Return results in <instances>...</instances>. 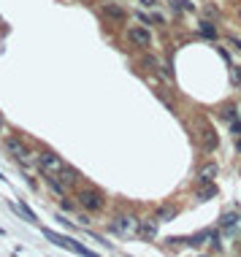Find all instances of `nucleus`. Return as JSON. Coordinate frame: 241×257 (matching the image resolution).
Returning <instances> with one entry per match:
<instances>
[{
  "label": "nucleus",
  "instance_id": "f257e3e1",
  "mask_svg": "<svg viewBox=\"0 0 241 257\" xmlns=\"http://www.w3.org/2000/svg\"><path fill=\"white\" fill-rule=\"evenodd\" d=\"M111 230L119 238H133V236L141 233V220H136L133 214H119L111 220Z\"/></svg>",
  "mask_w": 241,
  "mask_h": 257
},
{
  "label": "nucleus",
  "instance_id": "f03ea898",
  "mask_svg": "<svg viewBox=\"0 0 241 257\" xmlns=\"http://www.w3.org/2000/svg\"><path fill=\"white\" fill-rule=\"evenodd\" d=\"M76 198H79V206H82L84 212H103V206H106L103 192H98V190H92V187L79 190Z\"/></svg>",
  "mask_w": 241,
  "mask_h": 257
},
{
  "label": "nucleus",
  "instance_id": "7ed1b4c3",
  "mask_svg": "<svg viewBox=\"0 0 241 257\" xmlns=\"http://www.w3.org/2000/svg\"><path fill=\"white\" fill-rule=\"evenodd\" d=\"M38 168H41L44 176H57L60 170L65 168V162L60 160L55 152H41V157H38Z\"/></svg>",
  "mask_w": 241,
  "mask_h": 257
},
{
  "label": "nucleus",
  "instance_id": "20e7f679",
  "mask_svg": "<svg viewBox=\"0 0 241 257\" xmlns=\"http://www.w3.org/2000/svg\"><path fill=\"white\" fill-rule=\"evenodd\" d=\"M219 228H222L225 236H236V230L241 228V216L236 212H225L222 220H219Z\"/></svg>",
  "mask_w": 241,
  "mask_h": 257
},
{
  "label": "nucleus",
  "instance_id": "39448f33",
  "mask_svg": "<svg viewBox=\"0 0 241 257\" xmlns=\"http://www.w3.org/2000/svg\"><path fill=\"white\" fill-rule=\"evenodd\" d=\"M128 38L136 46H141V49H149V46H152V32L146 30V28H130L128 30Z\"/></svg>",
  "mask_w": 241,
  "mask_h": 257
},
{
  "label": "nucleus",
  "instance_id": "423d86ee",
  "mask_svg": "<svg viewBox=\"0 0 241 257\" xmlns=\"http://www.w3.org/2000/svg\"><path fill=\"white\" fill-rule=\"evenodd\" d=\"M103 14L109 19H114V22H119V24L128 22V11H125L119 3H111V0H109V3H103Z\"/></svg>",
  "mask_w": 241,
  "mask_h": 257
},
{
  "label": "nucleus",
  "instance_id": "0eeeda50",
  "mask_svg": "<svg viewBox=\"0 0 241 257\" xmlns=\"http://www.w3.org/2000/svg\"><path fill=\"white\" fill-rule=\"evenodd\" d=\"M217 174H219L217 162H203V166L198 168V182H200V184H214Z\"/></svg>",
  "mask_w": 241,
  "mask_h": 257
},
{
  "label": "nucleus",
  "instance_id": "6e6552de",
  "mask_svg": "<svg viewBox=\"0 0 241 257\" xmlns=\"http://www.w3.org/2000/svg\"><path fill=\"white\" fill-rule=\"evenodd\" d=\"M200 144H203V149L206 152H211V149H217L219 146V138H217V133H214V130L211 128H206V124H203V128H200Z\"/></svg>",
  "mask_w": 241,
  "mask_h": 257
},
{
  "label": "nucleus",
  "instance_id": "1a4fd4ad",
  "mask_svg": "<svg viewBox=\"0 0 241 257\" xmlns=\"http://www.w3.org/2000/svg\"><path fill=\"white\" fill-rule=\"evenodd\" d=\"M157 216H146V220H141V233H138V236H141V238H146V241H149V238H155V236H157Z\"/></svg>",
  "mask_w": 241,
  "mask_h": 257
},
{
  "label": "nucleus",
  "instance_id": "9d476101",
  "mask_svg": "<svg viewBox=\"0 0 241 257\" xmlns=\"http://www.w3.org/2000/svg\"><path fill=\"white\" fill-rule=\"evenodd\" d=\"M41 233H44V236H46V238H49L52 244H55V246L71 249V241H73V238H68V236H60V233H55V230H49V228H44Z\"/></svg>",
  "mask_w": 241,
  "mask_h": 257
},
{
  "label": "nucleus",
  "instance_id": "9b49d317",
  "mask_svg": "<svg viewBox=\"0 0 241 257\" xmlns=\"http://www.w3.org/2000/svg\"><path fill=\"white\" fill-rule=\"evenodd\" d=\"M11 208H14V214H19V216H25V220H28L30 225H36V222H38V216L33 214V208L28 206V203H22V200H19V203H11Z\"/></svg>",
  "mask_w": 241,
  "mask_h": 257
},
{
  "label": "nucleus",
  "instance_id": "f8f14e48",
  "mask_svg": "<svg viewBox=\"0 0 241 257\" xmlns=\"http://www.w3.org/2000/svg\"><path fill=\"white\" fill-rule=\"evenodd\" d=\"M219 116H222L225 122H238V106L236 103H222V106H219Z\"/></svg>",
  "mask_w": 241,
  "mask_h": 257
},
{
  "label": "nucleus",
  "instance_id": "ddd939ff",
  "mask_svg": "<svg viewBox=\"0 0 241 257\" xmlns=\"http://www.w3.org/2000/svg\"><path fill=\"white\" fill-rule=\"evenodd\" d=\"M57 176H60V182H63V187H65V190H68V187H76V182H79V174H76L73 168H68V166L60 170Z\"/></svg>",
  "mask_w": 241,
  "mask_h": 257
},
{
  "label": "nucleus",
  "instance_id": "4468645a",
  "mask_svg": "<svg viewBox=\"0 0 241 257\" xmlns=\"http://www.w3.org/2000/svg\"><path fill=\"white\" fill-rule=\"evenodd\" d=\"M200 36L209 38V41H217V38H219V30L214 28L211 22H200Z\"/></svg>",
  "mask_w": 241,
  "mask_h": 257
},
{
  "label": "nucleus",
  "instance_id": "2eb2a0df",
  "mask_svg": "<svg viewBox=\"0 0 241 257\" xmlns=\"http://www.w3.org/2000/svg\"><path fill=\"white\" fill-rule=\"evenodd\" d=\"M155 216H157L160 222H171L173 216H176V206H163V208H160V212H157Z\"/></svg>",
  "mask_w": 241,
  "mask_h": 257
},
{
  "label": "nucleus",
  "instance_id": "dca6fc26",
  "mask_svg": "<svg viewBox=\"0 0 241 257\" xmlns=\"http://www.w3.org/2000/svg\"><path fill=\"white\" fill-rule=\"evenodd\" d=\"M198 198L200 200H211V198H217V187H214V184H206V187L198 192Z\"/></svg>",
  "mask_w": 241,
  "mask_h": 257
},
{
  "label": "nucleus",
  "instance_id": "f3484780",
  "mask_svg": "<svg viewBox=\"0 0 241 257\" xmlns=\"http://www.w3.org/2000/svg\"><path fill=\"white\" fill-rule=\"evenodd\" d=\"M138 3H141L144 8H155V6H157V0H138Z\"/></svg>",
  "mask_w": 241,
  "mask_h": 257
},
{
  "label": "nucleus",
  "instance_id": "a211bd4d",
  "mask_svg": "<svg viewBox=\"0 0 241 257\" xmlns=\"http://www.w3.org/2000/svg\"><path fill=\"white\" fill-rule=\"evenodd\" d=\"M230 130H233V136H241V122H233Z\"/></svg>",
  "mask_w": 241,
  "mask_h": 257
},
{
  "label": "nucleus",
  "instance_id": "6ab92c4d",
  "mask_svg": "<svg viewBox=\"0 0 241 257\" xmlns=\"http://www.w3.org/2000/svg\"><path fill=\"white\" fill-rule=\"evenodd\" d=\"M236 149H238V152H241V138H238V141H236Z\"/></svg>",
  "mask_w": 241,
  "mask_h": 257
},
{
  "label": "nucleus",
  "instance_id": "aec40b11",
  "mask_svg": "<svg viewBox=\"0 0 241 257\" xmlns=\"http://www.w3.org/2000/svg\"><path fill=\"white\" fill-rule=\"evenodd\" d=\"M0 130H3V116H0Z\"/></svg>",
  "mask_w": 241,
  "mask_h": 257
},
{
  "label": "nucleus",
  "instance_id": "412c9836",
  "mask_svg": "<svg viewBox=\"0 0 241 257\" xmlns=\"http://www.w3.org/2000/svg\"><path fill=\"white\" fill-rule=\"evenodd\" d=\"M238 19H241V8H238Z\"/></svg>",
  "mask_w": 241,
  "mask_h": 257
}]
</instances>
